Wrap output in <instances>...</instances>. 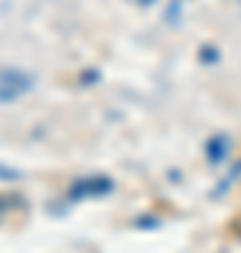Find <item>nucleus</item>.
Instances as JSON below:
<instances>
[{"instance_id": "f257e3e1", "label": "nucleus", "mask_w": 241, "mask_h": 253, "mask_svg": "<svg viewBox=\"0 0 241 253\" xmlns=\"http://www.w3.org/2000/svg\"><path fill=\"white\" fill-rule=\"evenodd\" d=\"M31 84L34 79L28 76L26 71H20V68H3L0 71V101H17L23 93L31 90Z\"/></svg>"}]
</instances>
